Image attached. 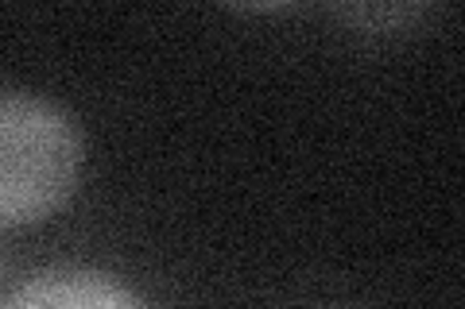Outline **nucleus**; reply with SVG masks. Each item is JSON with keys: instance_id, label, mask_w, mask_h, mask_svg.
<instances>
[{"instance_id": "1", "label": "nucleus", "mask_w": 465, "mask_h": 309, "mask_svg": "<svg viewBox=\"0 0 465 309\" xmlns=\"http://www.w3.org/2000/svg\"><path fill=\"white\" fill-rule=\"evenodd\" d=\"M82 131L51 97L0 93V232L54 217L82 182Z\"/></svg>"}, {"instance_id": "2", "label": "nucleus", "mask_w": 465, "mask_h": 309, "mask_svg": "<svg viewBox=\"0 0 465 309\" xmlns=\"http://www.w3.org/2000/svg\"><path fill=\"white\" fill-rule=\"evenodd\" d=\"M0 309H148V302L109 271L47 267L12 286Z\"/></svg>"}, {"instance_id": "3", "label": "nucleus", "mask_w": 465, "mask_h": 309, "mask_svg": "<svg viewBox=\"0 0 465 309\" xmlns=\"http://www.w3.org/2000/svg\"><path fill=\"white\" fill-rule=\"evenodd\" d=\"M0 278H5V256H0Z\"/></svg>"}]
</instances>
